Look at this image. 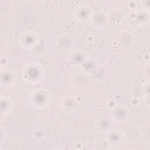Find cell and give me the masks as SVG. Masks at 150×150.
<instances>
[{"label": "cell", "instance_id": "2", "mask_svg": "<svg viewBox=\"0 0 150 150\" xmlns=\"http://www.w3.org/2000/svg\"><path fill=\"white\" fill-rule=\"evenodd\" d=\"M52 96L49 91L42 87L36 88L32 90L29 96V102L34 108L45 109L50 104Z\"/></svg>", "mask_w": 150, "mask_h": 150}, {"label": "cell", "instance_id": "5", "mask_svg": "<svg viewBox=\"0 0 150 150\" xmlns=\"http://www.w3.org/2000/svg\"><path fill=\"white\" fill-rule=\"evenodd\" d=\"M110 114L112 121L121 123L124 122L128 118L129 111L127 107L120 105L113 107Z\"/></svg>", "mask_w": 150, "mask_h": 150}, {"label": "cell", "instance_id": "6", "mask_svg": "<svg viewBox=\"0 0 150 150\" xmlns=\"http://www.w3.org/2000/svg\"><path fill=\"white\" fill-rule=\"evenodd\" d=\"M16 80V74L10 69H4L1 71V85L5 86H11L15 84Z\"/></svg>", "mask_w": 150, "mask_h": 150}, {"label": "cell", "instance_id": "7", "mask_svg": "<svg viewBox=\"0 0 150 150\" xmlns=\"http://www.w3.org/2000/svg\"><path fill=\"white\" fill-rule=\"evenodd\" d=\"M60 107L65 112H73L77 108V102L74 98L64 97L60 102Z\"/></svg>", "mask_w": 150, "mask_h": 150}, {"label": "cell", "instance_id": "1", "mask_svg": "<svg viewBox=\"0 0 150 150\" xmlns=\"http://www.w3.org/2000/svg\"><path fill=\"white\" fill-rule=\"evenodd\" d=\"M45 73L43 65L36 62H32L26 63L23 67L22 77L26 83L35 84L43 80Z\"/></svg>", "mask_w": 150, "mask_h": 150}, {"label": "cell", "instance_id": "4", "mask_svg": "<svg viewBox=\"0 0 150 150\" xmlns=\"http://www.w3.org/2000/svg\"><path fill=\"white\" fill-rule=\"evenodd\" d=\"M124 135L118 129H110L105 132V139L111 147H118L124 141Z\"/></svg>", "mask_w": 150, "mask_h": 150}, {"label": "cell", "instance_id": "8", "mask_svg": "<svg viewBox=\"0 0 150 150\" xmlns=\"http://www.w3.org/2000/svg\"><path fill=\"white\" fill-rule=\"evenodd\" d=\"M1 114L2 117H5L9 114L12 109V101L11 98L6 96H1Z\"/></svg>", "mask_w": 150, "mask_h": 150}, {"label": "cell", "instance_id": "3", "mask_svg": "<svg viewBox=\"0 0 150 150\" xmlns=\"http://www.w3.org/2000/svg\"><path fill=\"white\" fill-rule=\"evenodd\" d=\"M18 42L22 47L26 49H30L34 47L38 43L39 37L35 32L26 31L21 35Z\"/></svg>", "mask_w": 150, "mask_h": 150}]
</instances>
